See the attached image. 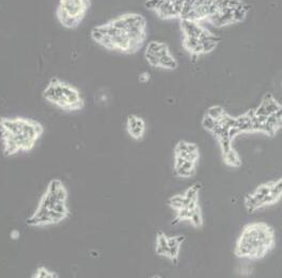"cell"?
<instances>
[{
	"instance_id": "10",
	"label": "cell",
	"mask_w": 282,
	"mask_h": 278,
	"mask_svg": "<svg viewBox=\"0 0 282 278\" xmlns=\"http://www.w3.org/2000/svg\"><path fill=\"white\" fill-rule=\"evenodd\" d=\"M199 40L201 41L203 53H209L213 51L217 47V44L219 42V37L214 34L213 32H211L209 29H205Z\"/></svg>"
},
{
	"instance_id": "13",
	"label": "cell",
	"mask_w": 282,
	"mask_h": 278,
	"mask_svg": "<svg viewBox=\"0 0 282 278\" xmlns=\"http://www.w3.org/2000/svg\"><path fill=\"white\" fill-rule=\"evenodd\" d=\"M144 52L155 54V56H157L160 59L162 56H164V54L170 52V50L165 43H161L159 41H152L148 45H146Z\"/></svg>"
},
{
	"instance_id": "21",
	"label": "cell",
	"mask_w": 282,
	"mask_h": 278,
	"mask_svg": "<svg viewBox=\"0 0 282 278\" xmlns=\"http://www.w3.org/2000/svg\"><path fill=\"white\" fill-rule=\"evenodd\" d=\"M34 278H58L59 275L56 273V272L50 271L45 266H39L35 271L34 275H32Z\"/></svg>"
},
{
	"instance_id": "6",
	"label": "cell",
	"mask_w": 282,
	"mask_h": 278,
	"mask_svg": "<svg viewBox=\"0 0 282 278\" xmlns=\"http://www.w3.org/2000/svg\"><path fill=\"white\" fill-rule=\"evenodd\" d=\"M175 171L178 177L188 178L196 173V162L185 160L180 156L175 157Z\"/></svg>"
},
{
	"instance_id": "16",
	"label": "cell",
	"mask_w": 282,
	"mask_h": 278,
	"mask_svg": "<svg viewBox=\"0 0 282 278\" xmlns=\"http://www.w3.org/2000/svg\"><path fill=\"white\" fill-rule=\"evenodd\" d=\"M282 196V178L277 181L273 182L272 192H270L269 196L266 198V206L273 205Z\"/></svg>"
},
{
	"instance_id": "31",
	"label": "cell",
	"mask_w": 282,
	"mask_h": 278,
	"mask_svg": "<svg viewBox=\"0 0 282 278\" xmlns=\"http://www.w3.org/2000/svg\"><path fill=\"white\" fill-rule=\"evenodd\" d=\"M20 237V233L18 230H16V229H13L12 231L10 232V238L12 239V240H18Z\"/></svg>"
},
{
	"instance_id": "23",
	"label": "cell",
	"mask_w": 282,
	"mask_h": 278,
	"mask_svg": "<svg viewBox=\"0 0 282 278\" xmlns=\"http://www.w3.org/2000/svg\"><path fill=\"white\" fill-rule=\"evenodd\" d=\"M201 188V184L200 183H196L192 185V187H189L186 191L185 193H184V196L191 201V200H197L198 201V194H199V190Z\"/></svg>"
},
{
	"instance_id": "18",
	"label": "cell",
	"mask_w": 282,
	"mask_h": 278,
	"mask_svg": "<svg viewBox=\"0 0 282 278\" xmlns=\"http://www.w3.org/2000/svg\"><path fill=\"white\" fill-rule=\"evenodd\" d=\"M188 203H189V200L185 197V196H184V194L183 195H175L169 199V206L171 207L172 209H175L176 211L184 208V207H187Z\"/></svg>"
},
{
	"instance_id": "29",
	"label": "cell",
	"mask_w": 282,
	"mask_h": 278,
	"mask_svg": "<svg viewBox=\"0 0 282 278\" xmlns=\"http://www.w3.org/2000/svg\"><path fill=\"white\" fill-rule=\"evenodd\" d=\"M161 1L162 0H146V1L144 2V7L148 10L155 11L157 8H159V5L160 4Z\"/></svg>"
},
{
	"instance_id": "12",
	"label": "cell",
	"mask_w": 282,
	"mask_h": 278,
	"mask_svg": "<svg viewBox=\"0 0 282 278\" xmlns=\"http://www.w3.org/2000/svg\"><path fill=\"white\" fill-rule=\"evenodd\" d=\"M167 240H168V246H169V249H170L169 259H171L173 262L176 263L177 257H178V253H180L181 244L184 242V240H185V237H184V236L168 237Z\"/></svg>"
},
{
	"instance_id": "30",
	"label": "cell",
	"mask_w": 282,
	"mask_h": 278,
	"mask_svg": "<svg viewBox=\"0 0 282 278\" xmlns=\"http://www.w3.org/2000/svg\"><path fill=\"white\" fill-rule=\"evenodd\" d=\"M150 78H151L150 74H149V73H146V72L141 73V74L139 75V81H140V82H142V83L149 82V81H150Z\"/></svg>"
},
{
	"instance_id": "26",
	"label": "cell",
	"mask_w": 282,
	"mask_h": 278,
	"mask_svg": "<svg viewBox=\"0 0 282 278\" xmlns=\"http://www.w3.org/2000/svg\"><path fill=\"white\" fill-rule=\"evenodd\" d=\"M192 216V210L187 208V207H184V208L176 211V219L178 221H189Z\"/></svg>"
},
{
	"instance_id": "20",
	"label": "cell",
	"mask_w": 282,
	"mask_h": 278,
	"mask_svg": "<svg viewBox=\"0 0 282 278\" xmlns=\"http://www.w3.org/2000/svg\"><path fill=\"white\" fill-rule=\"evenodd\" d=\"M248 12H249V8L245 3H243L241 7L233 10V19H234V24L241 23V21L245 19L247 17Z\"/></svg>"
},
{
	"instance_id": "7",
	"label": "cell",
	"mask_w": 282,
	"mask_h": 278,
	"mask_svg": "<svg viewBox=\"0 0 282 278\" xmlns=\"http://www.w3.org/2000/svg\"><path fill=\"white\" fill-rule=\"evenodd\" d=\"M280 107L281 105H279L278 101L274 98V96L267 94L266 96H264L262 102L260 103V106L254 110V114L258 116L268 117L269 115H272V114L277 111Z\"/></svg>"
},
{
	"instance_id": "28",
	"label": "cell",
	"mask_w": 282,
	"mask_h": 278,
	"mask_svg": "<svg viewBox=\"0 0 282 278\" xmlns=\"http://www.w3.org/2000/svg\"><path fill=\"white\" fill-rule=\"evenodd\" d=\"M144 58L146 60L151 66L153 67H159V58L155 56V54H152L149 52H144Z\"/></svg>"
},
{
	"instance_id": "1",
	"label": "cell",
	"mask_w": 282,
	"mask_h": 278,
	"mask_svg": "<svg viewBox=\"0 0 282 278\" xmlns=\"http://www.w3.org/2000/svg\"><path fill=\"white\" fill-rule=\"evenodd\" d=\"M275 231L266 223H252L244 227L235 246V255L251 260L262 259L273 248Z\"/></svg>"
},
{
	"instance_id": "17",
	"label": "cell",
	"mask_w": 282,
	"mask_h": 278,
	"mask_svg": "<svg viewBox=\"0 0 282 278\" xmlns=\"http://www.w3.org/2000/svg\"><path fill=\"white\" fill-rule=\"evenodd\" d=\"M159 67L164 69H176L177 67L176 59L172 56L171 52L164 54L159 59Z\"/></svg>"
},
{
	"instance_id": "8",
	"label": "cell",
	"mask_w": 282,
	"mask_h": 278,
	"mask_svg": "<svg viewBox=\"0 0 282 278\" xmlns=\"http://www.w3.org/2000/svg\"><path fill=\"white\" fill-rule=\"evenodd\" d=\"M181 29L184 33V36L187 37H196V39H200V36L202 35L204 28L200 25L199 21H194L191 19H181Z\"/></svg>"
},
{
	"instance_id": "19",
	"label": "cell",
	"mask_w": 282,
	"mask_h": 278,
	"mask_svg": "<svg viewBox=\"0 0 282 278\" xmlns=\"http://www.w3.org/2000/svg\"><path fill=\"white\" fill-rule=\"evenodd\" d=\"M224 155V160L227 163V164H229L231 166H240L241 165V158L238 156L237 152L234 150V148L230 149L226 154H222Z\"/></svg>"
},
{
	"instance_id": "14",
	"label": "cell",
	"mask_w": 282,
	"mask_h": 278,
	"mask_svg": "<svg viewBox=\"0 0 282 278\" xmlns=\"http://www.w3.org/2000/svg\"><path fill=\"white\" fill-rule=\"evenodd\" d=\"M183 45L185 47L187 51H189L193 54H202L203 53V48L201 41L199 39H196V37H187L184 36V41H183Z\"/></svg>"
},
{
	"instance_id": "24",
	"label": "cell",
	"mask_w": 282,
	"mask_h": 278,
	"mask_svg": "<svg viewBox=\"0 0 282 278\" xmlns=\"http://www.w3.org/2000/svg\"><path fill=\"white\" fill-rule=\"evenodd\" d=\"M217 124H218V121H216V119L212 118L211 116L208 115V114H205V116L202 119L203 128L205 130H208V131H211V132H213V130L217 126Z\"/></svg>"
},
{
	"instance_id": "27",
	"label": "cell",
	"mask_w": 282,
	"mask_h": 278,
	"mask_svg": "<svg viewBox=\"0 0 282 278\" xmlns=\"http://www.w3.org/2000/svg\"><path fill=\"white\" fill-rule=\"evenodd\" d=\"M218 140H219V143H220L222 154H226V152H228L230 149L233 148V147H232V140L229 137L219 138Z\"/></svg>"
},
{
	"instance_id": "9",
	"label": "cell",
	"mask_w": 282,
	"mask_h": 278,
	"mask_svg": "<svg viewBox=\"0 0 282 278\" xmlns=\"http://www.w3.org/2000/svg\"><path fill=\"white\" fill-rule=\"evenodd\" d=\"M156 14L162 19H170V18H180V15L175 9V5L169 0H162L159 8L155 10Z\"/></svg>"
},
{
	"instance_id": "4",
	"label": "cell",
	"mask_w": 282,
	"mask_h": 278,
	"mask_svg": "<svg viewBox=\"0 0 282 278\" xmlns=\"http://www.w3.org/2000/svg\"><path fill=\"white\" fill-rule=\"evenodd\" d=\"M0 129L12 135L24 134L35 141L44 132V127L40 122L24 117H0Z\"/></svg>"
},
{
	"instance_id": "25",
	"label": "cell",
	"mask_w": 282,
	"mask_h": 278,
	"mask_svg": "<svg viewBox=\"0 0 282 278\" xmlns=\"http://www.w3.org/2000/svg\"><path fill=\"white\" fill-rule=\"evenodd\" d=\"M225 113H226L225 110L220 106H213V107H211L209 109V110H208V112H207V114H208L209 116H211L212 118L216 119V121H218V119L222 115H224Z\"/></svg>"
},
{
	"instance_id": "22",
	"label": "cell",
	"mask_w": 282,
	"mask_h": 278,
	"mask_svg": "<svg viewBox=\"0 0 282 278\" xmlns=\"http://www.w3.org/2000/svg\"><path fill=\"white\" fill-rule=\"evenodd\" d=\"M189 222H191L192 224L194 227H197V228H200V227L202 226L203 217H202L201 211H200L199 207H197V208H194V210H192V216H191V219H189Z\"/></svg>"
},
{
	"instance_id": "3",
	"label": "cell",
	"mask_w": 282,
	"mask_h": 278,
	"mask_svg": "<svg viewBox=\"0 0 282 278\" xmlns=\"http://www.w3.org/2000/svg\"><path fill=\"white\" fill-rule=\"evenodd\" d=\"M91 7V0H60L57 8V18L64 28L75 29L85 19Z\"/></svg>"
},
{
	"instance_id": "11",
	"label": "cell",
	"mask_w": 282,
	"mask_h": 278,
	"mask_svg": "<svg viewBox=\"0 0 282 278\" xmlns=\"http://www.w3.org/2000/svg\"><path fill=\"white\" fill-rule=\"evenodd\" d=\"M167 236L164 233L159 231L156 236V242H155V253L161 256V257H167L169 258L170 256V249L168 246V240Z\"/></svg>"
},
{
	"instance_id": "2",
	"label": "cell",
	"mask_w": 282,
	"mask_h": 278,
	"mask_svg": "<svg viewBox=\"0 0 282 278\" xmlns=\"http://www.w3.org/2000/svg\"><path fill=\"white\" fill-rule=\"evenodd\" d=\"M42 96L46 101L63 111H79L85 107V100L78 89L58 78H53L47 83Z\"/></svg>"
},
{
	"instance_id": "15",
	"label": "cell",
	"mask_w": 282,
	"mask_h": 278,
	"mask_svg": "<svg viewBox=\"0 0 282 278\" xmlns=\"http://www.w3.org/2000/svg\"><path fill=\"white\" fill-rule=\"evenodd\" d=\"M184 152H188V154L199 156L198 146L196 144L189 143V142H186V141H180L176 146L175 154L180 155V154H184Z\"/></svg>"
},
{
	"instance_id": "5",
	"label": "cell",
	"mask_w": 282,
	"mask_h": 278,
	"mask_svg": "<svg viewBox=\"0 0 282 278\" xmlns=\"http://www.w3.org/2000/svg\"><path fill=\"white\" fill-rule=\"evenodd\" d=\"M126 129L128 134L134 140L142 139L145 132V123L143 118H141L138 115H134V114L129 115L126 122Z\"/></svg>"
}]
</instances>
